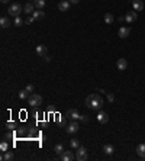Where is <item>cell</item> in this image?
<instances>
[{
    "instance_id": "cell-1",
    "label": "cell",
    "mask_w": 145,
    "mask_h": 161,
    "mask_svg": "<svg viewBox=\"0 0 145 161\" xmlns=\"http://www.w3.org/2000/svg\"><path fill=\"white\" fill-rule=\"evenodd\" d=\"M86 106L90 107L91 110H100L102 106H103V99H102L97 93L89 94V96L86 97Z\"/></svg>"
},
{
    "instance_id": "cell-2",
    "label": "cell",
    "mask_w": 145,
    "mask_h": 161,
    "mask_svg": "<svg viewBox=\"0 0 145 161\" xmlns=\"http://www.w3.org/2000/svg\"><path fill=\"white\" fill-rule=\"evenodd\" d=\"M23 10V8L21 6V3H12L10 8H9V16H13V18H18L21 15V12Z\"/></svg>"
},
{
    "instance_id": "cell-3",
    "label": "cell",
    "mask_w": 145,
    "mask_h": 161,
    "mask_svg": "<svg viewBox=\"0 0 145 161\" xmlns=\"http://www.w3.org/2000/svg\"><path fill=\"white\" fill-rule=\"evenodd\" d=\"M89 158V155H87V149L84 148V147H78L77 148V152H76V160H78V161H86Z\"/></svg>"
},
{
    "instance_id": "cell-4",
    "label": "cell",
    "mask_w": 145,
    "mask_h": 161,
    "mask_svg": "<svg viewBox=\"0 0 145 161\" xmlns=\"http://www.w3.org/2000/svg\"><path fill=\"white\" fill-rule=\"evenodd\" d=\"M28 103L31 106H39V105H42V97L39 94H36V93H32L29 96V99H28Z\"/></svg>"
},
{
    "instance_id": "cell-5",
    "label": "cell",
    "mask_w": 145,
    "mask_h": 161,
    "mask_svg": "<svg viewBox=\"0 0 145 161\" xmlns=\"http://www.w3.org/2000/svg\"><path fill=\"white\" fill-rule=\"evenodd\" d=\"M78 129H80V126H78V122H77V120H71V122L67 125V128H65L67 133H70V135L78 132Z\"/></svg>"
},
{
    "instance_id": "cell-6",
    "label": "cell",
    "mask_w": 145,
    "mask_h": 161,
    "mask_svg": "<svg viewBox=\"0 0 145 161\" xmlns=\"http://www.w3.org/2000/svg\"><path fill=\"white\" fill-rule=\"evenodd\" d=\"M136 19H138L136 12H128V13L125 15V21H126L128 23H135V22H136Z\"/></svg>"
},
{
    "instance_id": "cell-7",
    "label": "cell",
    "mask_w": 145,
    "mask_h": 161,
    "mask_svg": "<svg viewBox=\"0 0 145 161\" xmlns=\"http://www.w3.org/2000/svg\"><path fill=\"white\" fill-rule=\"evenodd\" d=\"M80 116H81V115H78V112H77L76 109L67 110V118H70L71 120H80Z\"/></svg>"
},
{
    "instance_id": "cell-8",
    "label": "cell",
    "mask_w": 145,
    "mask_h": 161,
    "mask_svg": "<svg viewBox=\"0 0 145 161\" xmlns=\"http://www.w3.org/2000/svg\"><path fill=\"white\" fill-rule=\"evenodd\" d=\"M70 6H71V3L68 2V0H60V3H58V9L61 12H67L70 9Z\"/></svg>"
},
{
    "instance_id": "cell-9",
    "label": "cell",
    "mask_w": 145,
    "mask_h": 161,
    "mask_svg": "<svg viewBox=\"0 0 145 161\" xmlns=\"http://www.w3.org/2000/svg\"><path fill=\"white\" fill-rule=\"evenodd\" d=\"M116 67H118L119 71H125V70L128 68V61H126L125 58H119L118 63H116Z\"/></svg>"
},
{
    "instance_id": "cell-10",
    "label": "cell",
    "mask_w": 145,
    "mask_h": 161,
    "mask_svg": "<svg viewBox=\"0 0 145 161\" xmlns=\"http://www.w3.org/2000/svg\"><path fill=\"white\" fill-rule=\"evenodd\" d=\"M132 8L135 12H141L144 9V2L142 0H132Z\"/></svg>"
},
{
    "instance_id": "cell-11",
    "label": "cell",
    "mask_w": 145,
    "mask_h": 161,
    "mask_svg": "<svg viewBox=\"0 0 145 161\" xmlns=\"http://www.w3.org/2000/svg\"><path fill=\"white\" fill-rule=\"evenodd\" d=\"M129 34H131V29H129V28H125V26H122V28L119 29V32H118L119 38H122V39L128 38V36H129Z\"/></svg>"
},
{
    "instance_id": "cell-12",
    "label": "cell",
    "mask_w": 145,
    "mask_h": 161,
    "mask_svg": "<svg viewBox=\"0 0 145 161\" xmlns=\"http://www.w3.org/2000/svg\"><path fill=\"white\" fill-rule=\"evenodd\" d=\"M76 157H74V154L71 152V151H64L63 154H61V160L63 161H73Z\"/></svg>"
},
{
    "instance_id": "cell-13",
    "label": "cell",
    "mask_w": 145,
    "mask_h": 161,
    "mask_svg": "<svg viewBox=\"0 0 145 161\" xmlns=\"http://www.w3.org/2000/svg\"><path fill=\"white\" fill-rule=\"evenodd\" d=\"M35 8H36V6H35V3H31V2H29V3H26V5L23 6V12H25V13H28V15H31V13H34V12H35Z\"/></svg>"
},
{
    "instance_id": "cell-14",
    "label": "cell",
    "mask_w": 145,
    "mask_h": 161,
    "mask_svg": "<svg viewBox=\"0 0 145 161\" xmlns=\"http://www.w3.org/2000/svg\"><path fill=\"white\" fill-rule=\"evenodd\" d=\"M97 120L100 123H106V122H109V115L106 112H99L97 113Z\"/></svg>"
},
{
    "instance_id": "cell-15",
    "label": "cell",
    "mask_w": 145,
    "mask_h": 161,
    "mask_svg": "<svg viewBox=\"0 0 145 161\" xmlns=\"http://www.w3.org/2000/svg\"><path fill=\"white\" fill-rule=\"evenodd\" d=\"M47 47L45 45H36V54L41 55V57H45L47 55Z\"/></svg>"
},
{
    "instance_id": "cell-16",
    "label": "cell",
    "mask_w": 145,
    "mask_h": 161,
    "mask_svg": "<svg viewBox=\"0 0 145 161\" xmlns=\"http://www.w3.org/2000/svg\"><path fill=\"white\" fill-rule=\"evenodd\" d=\"M103 152H104L106 155H113V152H115V148H113V145H110V144H106V145L103 147Z\"/></svg>"
},
{
    "instance_id": "cell-17",
    "label": "cell",
    "mask_w": 145,
    "mask_h": 161,
    "mask_svg": "<svg viewBox=\"0 0 145 161\" xmlns=\"http://www.w3.org/2000/svg\"><path fill=\"white\" fill-rule=\"evenodd\" d=\"M136 154L141 157V158H145V144H139L136 147Z\"/></svg>"
},
{
    "instance_id": "cell-18",
    "label": "cell",
    "mask_w": 145,
    "mask_h": 161,
    "mask_svg": "<svg viewBox=\"0 0 145 161\" xmlns=\"http://www.w3.org/2000/svg\"><path fill=\"white\" fill-rule=\"evenodd\" d=\"M44 16H45V13H44L41 9H38V10H35V12L32 13V18H34L35 21H39V19H42Z\"/></svg>"
},
{
    "instance_id": "cell-19",
    "label": "cell",
    "mask_w": 145,
    "mask_h": 161,
    "mask_svg": "<svg viewBox=\"0 0 145 161\" xmlns=\"http://www.w3.org/2000/svg\"><path fill=\"white\" fill-rule=\"evenodd\" d=\"M13 158H15V155H13V152L9 151V149L2 155V160H3V161H10V160H13Z\"/></svg>"
},
{
    "instance_id": "cell-20",
    "label": "cell",
    "mask_w": 145,
    "mask_h": 161,
    "mask_svg": "<svg viewBox=\"0 0 145 161\" xmlns=\"http://www.w3.org/2000/svg\"><path fill=\"white\" fill-rule=\"evenodd\" d=\"M0 26H2L3 29L9 28V26H10V21H9V18H2V19H0Z\"/></svg>"
},
{
    "instance_id": "cell-21",
    "label": "cell",
    "mask_w": 145,
    "mask_h": 161,
    "mask_svg": "<svg viewBox=\"0 0 145 161\" xmlns=\"http://www.w3.org/2000/svg\"><path fill=\"white\" fill-rule=\"evenodd\" d=\"M113 21H115V18H113L112 13H106V15H104V23L110 25V23H113Z\"/></svg>"
},
{
    "instance_id": "cell-22",
    "label": "cell",
    "mask_w": 145,
    "mask_h": 161,
    "mask_svg": "<svg viewBox=\"0 0 145 161\" xmlns=\"http://www.w3.org/2000/svg\"><path fill=\"white\" fill-rule=\"evenodd\" d=\"M29 96H31V93H29L26 89L19 92V99H22V100H23V99H29Z\"/></svg>"
},
{
    "instance_id": "cell-23",
    "label": "cell",
    "mask_w": 145,
    "mask_h": 161,
    "mask_svg": "<svg viewBox=\"0 0 145 161\" xmlns=\"http://www.w3.org/2000/svg\"><path fill=\"white\" fill-rule=\"evenodd\" d=\"M70 145H71V148L77 149V148L80 147V141H78L77 138H71V139H70Z\"/></svg>"
},
{
    "instance_id": "cell-24",
    "label": "cell",
    "mask_w": 145,
    "mask_h": 161,
    "mask_svg": "<svg viewBox=\"0 0 145 161\" xmlns=\"http://www.w3.org/2000/svg\"><path fill=\"white\" fill-rule=\"evenodd\" d=\"M54 152H55L57 155H61V154L64 152V147H63L61 144H57V145L54 147Z\"/></svg>"
},
{
    "instance_id": "cell-25",
    "label": "cell",
    "mask_w": 145,
    "mask_h": 161,
    "mask_svg": "<svg viewBox=\"0 0 145 161\" xmlns=\"http://www.w3.org/2000/svg\"><path fill=\"white\" fill-rule=\"evenodd\" d=\"M35 6H36V9H44L45 0H36V2H35Z\"/></svg>"
},
{
    "instance_id": "cell-26",
    "label": "cell",
    "mask_w": 145,
    "mask_h": 161,
    "mask_svg": "<svg viewBox=\"0 0 145 161\" xmlns=\"http://www.w3.org/2000/svg\"><path fill=\"white\" fill-rule=\"evenodd\" d=\"M0 149H2L3 152H6V151L9 149V145H8V142H6V141H3L2 144H0Z\"/></svg>"
},
{
    "instance_id": "cell-27",
    "label": "cell",
    "mask_w": 145,
    "mask_h": 161,
    "mask_svg": "<svg viewBox=\"0 0 145 161\" xmlns=\"http://www.w3.org/2000/svg\"><path fill=\"white\" fill-rule=\"evenodd\" d=\"M23 23H25V22H23V21H22V19L19 18V16H18V18L15 19V25H16V26H22Z\"/></svg>"
},
{
    "instance_id": "cell-28",
    "label": "cell",
    "mask_w": 145,
    "mask_h": 161,
    "mask_svg": "<svg viewBox=\"0 0 145 161\" xmlns=\"http://www.w3.org/2000/svg\"><path fill=\"white\" fill-rule=\"evenodd\" d=\"M26 90H28V92H29V93L32 94V93H34V90H35L34 84H28V86H26Z\"/></svg>"
},
{
    "instance_id": "cell-29",
    "label": "cell",
    "mask_w": 145,
    "mask_h": 161,
    "mask_svg": "<svg viewBox=\"0 0 145 161\" xmlns=\"http://www.w3.org/2000/svg\"><path fill=\"white\" fill-rule=\"evenodd\" d=\"M34 21H35L34 18H28V19L25 21V23H26V25H31V23H34Z\"/></svg>"
},
{
    "instance_id": "cell-30",
    "label": "cell",
    "mask_w": 145,
    "mask_h": 161,
    "mask_svg": "<svg viewBox=\"0 0 145 161\" xmlns=\"http://www.w3.org/2000/svg\"><path fill=\"white\" fill-rule=\"evenodd\" d=\"M107 99H109V102H113V100H115V96H113L112 93H107Z\"/></svg>"
},
{
    "instance_id": "cell-31",
    "label": "cell",
    "mask_w": 145,
    "mask_h": 161,
    "mask_svg": "<svg viewBox=\"0 0 145 161\" xmlns=\"http://www.w3.org/2000/svg\"><path fill=\"white\" fill-rule=\"evenodd\" d=\"M80 120H81V122H87L89 119H87V116H86V115H81V116H80Z\"/></svg>"
},
{
    "instance_id": "cell-32",
    "label": "cell",
    "mask_w": 145,
    "mask_h": 161,
    "mask_svg": "<svg viewBox=\"0 0 145 161\" xmlns=\"http://www.w3.org/2000/svg\"><path fill=\"white\" fill-rule=\"evenodd\" d=\"M8 128L13 129V128H15V123H13V122H8Z\"/></svg>"
},
{
    "instance_id": "cell-33",
    "label": "cell",
    "mask_w": 145,
    "mask_h": 161,
    "mask_svg": "<svg viewBox=\"0 0 145 161\" xmlns=\"http://www.w3.org/2000/svg\"><path fill=\"white\" fill-rule=\"evenodd\" d=\"M68 2H70L71 5H77V3L80 2V0H68Z\"/></svg>"
},
{
    "instance_id": "cell-34",
    "label": "cell",
    "mask_w": 145,
    "mask_h": 161,
    "mask_svg": "<svg viewBox=\"0 0 145 161\" xmlns=\"http://www.w3.org/2000/svg\"><path fill=\"white\" fill-rule=\"evenodd\" d=\"M44 58H45V61H47V63H49V61H51V57H49V55H45Z\"/></svg>"
},
{
    "instance_id": "cell-35",
    "label": "cell",
    "mask_w": 145,
    "mask_h": 161,
    "mask_svg": "<svg viewBox=\"0 0 145 161\" xmlns=\"http://www.w3.org/2000/svg\"><path fill=\"white\" fill-rule=\"evenodd\" d=\"M0 2H2V3H8V2H9V0H0Z\"/></svg>"
},
{
    "instance_id": "cell-36",
    "label": "cell",
    "mask_w": 145,
    "mask_h": 161,
    "mask_svg": "<svg viewBox=\"0 0 145 161\" xmlns=\"http://www.w3.org/2000/svg\"><path fill=\"white\" fill-rule=\"evenodd\" d=\"M35 2H36V0H32V3H35Z\"/></svg>"
}]
</instances>
